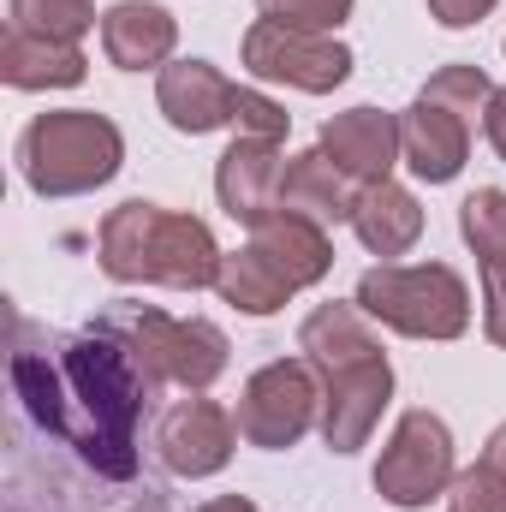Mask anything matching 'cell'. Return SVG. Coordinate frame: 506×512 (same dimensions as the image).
<instances>
[{
	"mask_svg": "<svg viewBox=\"0 0 506 512\" xmlns=\"http://www.w3.org/2000/svg\"><path fill=\"white\" fill-rule=\"evenodd\" d=\"M12 387L24 411L48 435H60L96 477H114V483L137 477V417H143V393L155 382L137 370L126 340L90 328L78 340H60L54 358L12 352Z\"/></svg>",
	"mask_w": 506,
	"mask_h": 512,
	"instance_id": "obj_1",
	"label": "cell"
},
{
	"mask_svg": "<svg viewBox=\"0 0 506 512\" xmlns=\"http://www.w3.org/2000/svg\"><path fill=\"white\" fill-rule=\"evenodd\" d=\"M221 245L209 233V221L185 215V209H161L131 197L120 209H108L102 221V274L120 286H179V292H203L221 280Z\"/></svg>",
	"mask_w": 506,
	"mask_h": 512,
	"instance_id": "obj_2",
	"label": "cell"
},
{
	"mask_svg": "<svg viewBox=\"0 0 506 512\" xmlns=\"http://www.w3.org/2000/svg\"><path fill=\"white\" fill-rule=\"evenodd\" d=\"M126 167V137L96 108L36 114L18 137V173L36 197H90Z\"/></svg>",
	"mask_w": 506,
	"mask_h": 512,
	"instance_id": "obj_3",
	"label": "cell"
},
{
	"mask_svg": "<svg viewBox=\"0 0 506 512\" xmlns=\"http://www.w3.org/2000/svg\"><path fill=\"white\" fill-rule=\"evenodd\" d=\"M352 304L405 340H459L471 328V286L447 262H381L358 280Z\"/></svg>",
	"mask_w": 506,
	"mask_h": 512,
	"instance_id": "obj_4",
	"label": "cell"
},
{
	"mask_svg": "<svg viewBox=\"0 0 506 512\" xmlns=\"http://www.w3.org/2000/svg\"><path fill=\"white\" fill-rule=\"evenodd\" d=\"M102 334L126 340V352L137 358V370L149 382H173L191 387V393H209V387L227 376V334L203 316H161V310H143V304H120L96 322Z\"/></svg>",
	"mask_w": 506,
	"mask_h": 512,
	"instance_id": "obj_5",
	"label": "cell"
},
{
	"mask_svg": "<svg viewBox=\"0 0 506 512\" xmlns=\"http://www.w3.org/2000/svg\"><path fill=\"white\" fill-rule=\"evenodd\" d=\"M453 477H459V465H453V429L435 411H423V405L405 411L376 459V495L399 512H417V507H429V501H447Z\"/></svg>",
	"mask_w": 506,
	"mask_h": 512,
	"instance_id": "obj_6",
	"label": "cell"
},
{
	"mask_svg": "<svg viewBox=\"0 0 506 512\" xmlns=\"http://www.w3.org/2000/svg\"><path fill=\"white\" fill-rule=\"evenodd\" d=\"M233 423L262 453H280V447L304 441L322 423V376H316V364L310 358H274V364H262L245 382V393H239Z\"/></svg>",
	"mask_w": 506,
	"mask_h": 512,
	"instance_id": "obj_7",
	"label": "cell"
},
{
	"mask_svg": "<svg viewBox=\"0 0 506 512\" xmlns=\"http://www.w3.org/2000/svg\"><path fill=\"white\" fill-rule=\"evenodd\" d=\"M245 66L262 84H292L304 96H328L352 78V48L316 30H292L274 18H256L245 30Z\"/></svg>",
	"mask_w": 506,
	"mask_h": 512,
	"instance_id": "obj_8",
	"label": "cell"
},
{
	"mask_svg": "<svg viewBox=\"0 0 506 512\" xmlns=\"http://www.w3.org/2000/svg\"><path fill=\"white\" fill-rule=\"evenodd\" d=\"M155 447H161V465H167L173 477L197 483V477L227 471V459H233V447H239V423H233L227 405H215V399L197 393V399H179V405L161 417Z\"/></svg>",
	"mask_w": 506,
	"mask_h": 512,
	"instance_id": "obj_9",
	"label": "cell"
},
{
	"mask_svg": "<svg viewBox=\"0 0 506 512\" xmlns=\"http://www.w3.org/2000/svg\"><path fill=\"white\" fill-rule=\"evenodd\" d=\"M387 399H393V364H387V352L352 364V370L322 376V441H328V453L370 447Z\"/></svg>",
	"mask_w": 506,
	"mask_h": 512,
	"instance_id": "obj_10",
	"label": "cell"
},
{
	"mask_svg": "<svg viewBox=\"0 0 506 512\" xmlns=\"http://www.w3.org/2000/svg\"><path fill=\"white\" fill-rule=\"evenodd\" d=\"M233 96H239V84L209 60H173L155 72V108L185 137H209V131L233 126Z\"/></svg>",
	"mask_w": 506,
	"mask_h": 512,
	"instance_id": "obj_11",
	"label": "cell"
},
{
	"mask_svg": "<svg viewBox=\"0 0 506 512\" xmlns=\"http://www.w3.org/2000/svg\"><path fill=\"white\" fill-rule=\"evenodd\" d=\"M280 173H286L280 143H268V137H233L227 155L215 161V197H221V209L239 227L256 233L262 221L280 215Z\"/></svg>",
	"mask_w": 506,
	"mask_h": 512,
	"instance_id": "obj_12",
	"label": "cell"
},
{
	"mask_svg": "<svg viewBox=\"0 0 506 512\" xmlns=\"http://www.w3.org/2000/svg\"><path fill=\"white\" fill-rule=\"evenodd\" d=\"M399 143H405V167L429 185H447L465 173L471 161V114L435 102V96H417L405 114H399Z\"/></svg>",
	"mask_w": 506,
	"mask_h": 512,
	"instance_id": "obj_13",
	"label": "cell"
},
{
	"mask_svg": "<svg viewBox=\"0 0 506 512\" xmlns=\"http://www.w3.org/2000/svg\"><path fill=\"white\" fill-rule=\"evenodd\" d=\"M352 185H381L393 179V167L405 161V143H399V120L381 114V108H346L322 126L316 143Z\"/></svg>",
	"mask_w": 506,
	"mask_h": 512,
	"instance_id": "obj_14",
	"label": "cell"
},
{
	"mask_svg": "<svg viewBox=\"0 0 506 512\" xmlns=\"http://www.w3.org/2000/svg\"><path fill=\"white\" fill-rule=\"evenodd\" d=\"M179 48V18L161 0H114L102 12V54L120 72H161L173 66Z\"/></svg>",
	"mask_w": 506,
	"mask_h": 512,
	"instance_id": "obj_15",
	"label": "cell"
},
{
	"mask_svg": "<svg viewBox=\"0 0 506 512\" xmlns=\"http://www.w3.org/2000/svg\"><path fill=\"white\" fill-rule=\"evenodd\" d=\"M358 191H364V185H352V179H346L322 149L286 155V173H280V209H292V215H304V221L334 227V221H352Z\"/></svg>",
	"mask_w": 506,
	"mask_h": 512,
	"instance_id": "obj_16",
	"label": "cell"
},
{
	"mask_svg": "<svg viewBox=\"0 0 506 512\" xmlns=\"http://www.w3.org/2000/svg\"><path fill=\"white\" fill-rule=\"evenodd\" d=\"M298 352L316 364V376H334V370H352L364 358H381V340L358 304H322V310L304 316Z\"/></svg>",
	"mask_w": 506,
	"mask_h": 512,
	"instance_id": "obj_17",
	"label": "cell"
},
{
	"mask_svg": "<svg viewBox=\"0 0 506 512\" xmlns=\"http://www.w3.org/2000/svg\"><path fill=\"white\" fill-rule=\"evenodd\" d=\"M0 78L12 90H72V84L90 78V60H84L78 42H48V36H30V30H12L6 24Z\"/></svg>",
	"mask_w": 506,
	"mask_h": 512,
	"instance_id": "obj_18",
	"label": "cell"
},
{
	"mask_svg": "<svg viewBox=\"0 0 506 512\" xmlns=\"http://www.w3.org/2000/svg\"><path fill=\"white\" fill-rule=\"evenodd\" d=\"M251 245L274 268H280V280L292 286V292H304V286H316L328 268H334V245H328V227L322 221H304V215H292V209H280L274 221H262L251 233Z\"/></svg>",
	"mask_w": 506,
	"mask_h": 512,
	"instance_id": "obj_19",
	"label": "cell"
},
{
	"mask_svg": "<svg viewBox=\"0 0 506 512\" xmlns=\"http://www.w3.org/2000/svg\"><path fill=\"white\" fill-rule=\"evenodd\" d=\"M352 233H358V245L370 256H405L423 239V203L405 185H393V179L364 185L358 209H352Z\"/></svg>",
	"mask_w": 506,
	"mask_h": 512,
	"instance_id": "obj_20",
	"label": "cell"
},
{
	"mask_svg": "<svg viewBox=\"0 0 506 512\" xmlns=\"http://www.w3.org/2000/svg\"><path fill=\"white\" fill-rule=\"evenodd\" d=\"M215 292H221L233 310H245V316H274V310L292 298V286L280 280V268L256 251V245L221 256V280H215Z\"/></svg>",
	"mask_w": 506,
	"mask_h": 512,
	"instance_id": "obj_21",
	"label": "cell"
},
{
	"mask_svg": "<svg viewBox=\"0 0 506 512\" xmlns=\"http://www.w3.org/2000/svg\"><path fill=\"white\" fill-rule=\"evenodd\" d=\"M459 233L483 268H506V191H495V185L471 191L459 203Z\"/></svg>",
	"mask_w": 506,
	"mask_h": 512,
	"instance_id": "obj_22",
	"label": "cell"
},
{
	"mask_svg": "<svg viewBox=\"0 0 506 512\" xmlns=\"http://www.w3.org/2000/svg\"><path fill=\"white\" fill-rule=\"evenodd\" d=\"M12 30L48 36V42H78L96 30V0H12Z\"/></svg>",
	"mask_w": 506,
	"mask_h": 512,
	"instance_id": "obj_23",
	"label": "cell"
},
{
	"mask_svg": "<svg viewBox=\"0 0 506 512\" xmlns=\"http://www.w3.org/2000/svg\"><path fill=\"white\" fill-rule=\"evenodd\" d=\"M423 96H435V102H447V108H459V114H483L489 108V96H495V84H489V72L483 66H471V60H453V66H441L429 84H423Z\"/></svg>",
	"mask_w": 506,
	"mask_h": 512,
	"instance_id": "obj_24",
	"label": "cell"
},
{
	"mask_svg": "<svg viewBox=\"0 0 506 512\" xmlns=\"http://www.w3.org/2000/svg\"><path fill=\"white\" fill-rule=\"evenodd\" d=\"M262 18L274 24H292V30H316V36H334L346 18H352V0H256Z\"/></svg>",
	"mask_w": 506,
	"mask_h": 512,
	"instance_id": "obj_25",
	"label": "cell"
},
{
	"mask_svg": "<svg viewBox=\"0 0 506 512\" xmlns=\"http://www.w3.org/2000/svg\"><path fill=\"white\" fill-rule=\"evenodd\" d=\"M233 126H239V137H268V143H286L292 114H286L274 96H262V90H239V96H233Z\"/></svg>",
	"mask_w": 506,
	"mask_h": 512,
	"instance_id": "obj_26",
	"label": "cell"
},
{
	"mask_svg": "<svg viewBox=\"0 0 506 512\" xmlns=\"http://www.w3.org/2000/svg\"><path fill=\"white\" fill-rule=\"evenodd\" d=\"M447 512H506V483L477 459L471 471L453 477V489H447Z\"/></svg>",
	"mask_w": 506,
	"mask_h": 512,
	"instance_id": "obj_27",
	"label": "cell"
},
{
	"mask_svg": "<svg viewBox=\"0 0 506 512\" xmlns=\"http://www.w3.org/2000/svg\"><path fill=\"white\" fill-rule=\"evenodd\" d=\"M483 334L506 346V268H483Z\"/></svg>",
	"mask_w": 506,
	"mask_h": 512,
	"instance_id": "obj_28",
	"label": "cell"
},
{
	"mask_svg": "<svg viewBox=\"0 0 506 512\" xmlns=\"http://www.w3.org/2000/svg\"><path fill=\"white\" fill-rule=\"evenodd\" d=\"M495 12V0H429V18L441 24V30H471V24H483Z\"/></svg>",
	"mask_w": 506,
	"mask_h": 512,
	"instance_id": "obj_29",
	"label": "cell"
},
{
	"mask_svg": "<svg viewBox=\"0 0 506 512\" xmlns=\"http://www.w3.org/2000/svg\"><path fill=\"white\" fill-rule=\"evenodd\" d=\"M483 137H489V149L506 161V90H495L489 108H483Z\"/></svg>",
	"mask_w": 506,
	"mask_h": 512,
	"instance_id": "obj_30",
	"label": "cell"
},
{
	"mask_svg": "<svg viewBox=\"0 0 506 512\" xmlns=\"http://www.w3.org/2000/svg\"><path fill=\"white\" fill-rule=\"evenodd\" d=\"M483 465H489V471H495V477L506 483V423L495 429V435H489V447H483Z\"/></svg>",
	"mask_w": 506,
	"mask_h": 512,
	"instance_id": "obj_31",
	"label": "cell"
},
{
	"mask_svg": "<svg viewBox=\"0 0 506 512\" xmlns=\"http://www.w3.org/2000/svg\"><path fill=\"white\" fill-rule=\"evenodd\" d=\"M197 512H256L251 495H215V501H203Z\"/></svg>",
	"mask_w": 506,
	"mask_h": 512,
	"instance_id": "obj_32",
	"label": "cell"
},
{
	"mask_svg": "<svg viewBox=\"0 0 506 512\" xmlns=\"http://www.w3.org/2000/svg\"><path fill=\"white\" fill-rule=\"evenodd\" d=\"M501 48H506V42H501Z\"/></svg>",
	"mask_w": 506,
	"mask_h": 512,
	"instance_id": "obj_33",
	"label": "cell"
}]
</instances>
